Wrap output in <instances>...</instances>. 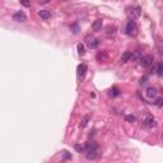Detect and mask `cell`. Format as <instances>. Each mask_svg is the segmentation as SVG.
<instances>
[{
    "instance_id": "7",
    "label": "cell",
    "mask_w": 163,
    "mask_h": 163,
    "mask_svg": "<svg viewBox=\"0 0 163 163\" xmlns=\"http://www.w3.org/2000/svg\"><path fill=\"white\" fill-rule=\"evenodd\" d=\"M38 17L42 18V19H45V21H47V19L51 18V11H50V10H46V9L40 10V11H38Z\"/></svg>"
},
{
    "instance_id": "4",
    "label": "cell",
    "mask_w": 163,
    "mask_h": 163,
    "mask_svg": "<svg viewBox=\"0 0 163 163\" xmlns=\"http://www.w3.org/2000/svg\"><path fill=\"white\" fill-rule=\"evenodd\" d=\"M153 63V56L152 55H147V56H143L140 59V65L143 68H148L150 66V64Z\"/></svg>"
},
{
    "instance_id": "5",
    "label": "cell",
    "mask_w": 163,
    "mask_h": 163,
    "mask_svg": "<svg viewBox=\"0 0 163 163\" xmlns=\"http://www.w3.org/2000/svg\"><path fill=\"white\" fill-rule=\"evenodd\" d=\"M85 73H87V65L85 64H80L78 66V79L82 80L85 76Z\"/></svg>"
},
{
    "instance_id": "22",
    "label": "cell",
    "mask_w": 163,
    "mask_h": 163,
    "mask_svg": "<svg viewBox=\"0 0 163 163\" xmlns=\"http://www.w3.org/2000/svg\"><path fill=\"white\" fill-rule=\"evenodd\" d=\"M63 153H64V158H65V159H69V158H70V154H69L66 150H64Z\"/></svg>"
},
{
    "instance_id": "15",
    "label": "cell",
    "mask_w": 163,
    "mask_h": 163,
    "mask_svg": "<svg viewBox=\"0 0 163 163\" xmlns=\"http://www.w3.org/2000/svg\"><path fill=\"white\" fill-rule=\"evenodd\" d=\"M110 94H111L112 97H116V96H119V94H120V92H119V89H117V88H116V87H114V88L111 89Z\"/></svg>"
},
{
    "instance_id": "18",
    "label": "cell",
    "mask_w": 163,
    "mask_h": 163,
    "mask_svg": "<svg viewBox=\"0 0 163 163\" xmlns=\"http://www.w3.org/2000/svg\"><path fill=\"white\" fill-rule=\"evenodd\" d=\"M154 104H156V106H158V107L163 106V98H162V97H159V98H157V99H156V102H154Z\"/></svg>"
},
{
    "instance_id": "24",
    "label": "cell",
    "mask_w": 163,
    "mask_h": 163,
    "mask_svg": "<svg viewBox=\"0 0 163 163\" xmlns=\"http://www.w3.org/2000/svg\"><path fill=\"white\" fill-rule=\"evenodd\" d=\"M49 1H50V0H40V3H41V4H47Z\"/></svg>"
},
{
    "instance_id": "2",
    "label": "cell",
    "mask_w": 163,
    "mask_h": 163,
    "mask_svg": "<svg viewBox=\"0 0 163 163\" xmlns=\"http://www.w3.org/2000/svg\"><path fill=\"white\" fill-rule=\"evenodd\" d=\"M138 33V26L137 23L134 21H130L127 23L126 26V34H129V36H135V34Z\"/></svg>"
},
{
    "instance_id": "6",
    "label": "cell",
    "mask_w": 163,
    "mask_h": 163,
    "mask_svg": "<svg viewBox=\"0 0 163 163\" xmlns=\"http://www.w3.org/2000/svg\"><path fill=\"white\" fill-rule=\"evenodd\" d=\"M13 19L15 22H26L27 17H26V14L23 13V11H17V13H14Z\"/></svg>"
},
{
    "instance_id": "8",
    "label": "cell",
    "mask_w": 163,
    "mask_h": 163,
    "mask_svg": "<svg viewBox=\"0 0 163 163\" xmlns=\"http://www.w3.org/2000/svg\"><path fill=\"white\" fill-rule=\"evenodd\" d=\"M97 60L101 61V63H104V61H107L108 60V54H107V51H102V52L97 54Z\"/></svg>"
},
{
    "instance_id": "21",
    "label": "cell",
    "mask_w": 163,
    "mask_h": 163,
    "mask_svg": "<svg viewBox=\"0 0 163 163\" xmlns=\"http://www.w3.org/2000/svg\"><path fill=\"white\" fill-rule=\"evenodd\" d=\"M75 149L78 150V152H80V153H82V152H83V150H84V148H83V147H82V145H78V144L75 145Z\"/></svg>"
},
{
    "instance_id": "9",
    "label": "cell",
    "mask_w": 163,
    "mask_h": 163,
    "mask_svg": "<svg viewBox=\"0 0 163 163\" xmlns=\"http://www.w3.org/2000/svg\"><path fill=\"white\" fill-rule=\"evenodd\" d=\"M87 44H88V46L91 49H97L99 46V41L97 40V38H92V40H89V38H87Z\"/></svg>"
},
{
    "instance_id": "11",
    "label": "cell",
    "mask_w": 163,
    "mask_h": 163,
    "mask_svg": "<svg viewBox=\"0 0 163 163\" xmlns=\"http://www.w3.org/2000/svg\"><path fill=\"white\" fill-rule=\"evenodd\" d=\"M92 29L94 31V32H98V31L102 29V21H101V19L94 21V23L92 24Z\"/></svg>"
},
{
    "instance_id": "14",
    "label": "cell",
    "mask_w": 163,
    "mask_h": 163,
    "mask_svg": "<svg viewBox=\"0 0 163 163\" xmlns=\"http://www.w3.org/2000/svg\"><path fill=\"white\" fill-rule=\"evenodd\" d=\"M88 121H89V116H84L83 120H82V122H80V127H85L88 125Z\"/></svg>"
},
{
    "instance_id": "17",
    "label": "cell",
    "mask_w": 163,
    "mask_h": 163,
    "mask_svg": "<svg viewBox=\"0 0 163 163\" xmlns=\"http://www.w3.org/2000/svg\"><path fill=\"white\" fill-rule=\"evenodd\" d=\"M21 4L23 6H31V3H32V0H19Z\"/></svg>"
},
{
    "instance_id": "3",
    "label": "cell",
    "mask_w": 163,
    "mask_h": 163,
    "mask_svg": "<svg viewBox=\"0 0 163 163\" xmlns=\"http://www.w3.org/2000/svg\"><path fill=\"white\" fill-rule=\"evenodd\" d=\"M142 122H143V125L149 126V127H153V126L157 125L156 120H154L153 116H150V115H144V116H143V117H142Z\"/></svg>"
},
{
    "instance_id": "25",
    "label": "cell",
    "mask_w": 163,
    "mask_h": 163,
    "mask_svg": "<svg viewBox=\"0 0 163 163\" xmlns=\"http://www.w3.org/2000/svg\"><path fill=\"white\" fill-rule=\"evenodd\" d=\"M162 140H163V133H162Z\"/></svg>"
},
{
    "instance_id": "16",
    "label": "cell",
    "mask_w": 163,
    "mask_h": 163,
    "mask_svg": "<svg viewBox=\"0 0 163 163\" xmlns=\"http://www.w3.org/2000/svg\"><path fill=\"white\" fill-rule=\"evenodd\" d=\"M157 71H158V74H159L161 76H163V63H159V64H158Z\"/></svg>"
},
{
    "instance_id": "1",
    "label": "cell",
    "mask_w": 163,
    "mask_h": 163,
    "mask_svg": "<svg viewBox=\"0 0 163 163\" xmlns=\"http://www.w3.org/2000/svg\"><path fill=\"white\" fill-rule=\"evenodd\" d=\"M87 159H96L98 157V148L94 143H88L87 144V154H85Z\"/></svg>"
},
{
    "instance_id": "19",
    "label": "cell",
    "mask_w": 163,
    "mask_h": 163,
    "mask_svg": "<svg viewBox=\"0 0 163 163\" xmlns=\"http://www.w3.org/2000/svg\"><path fill=\"white\" fill-rule=\"evenodd\" d=\"M125 120H126V121H129V122H134L135 121V116L134 115H127V116H125Z\"/></svg>"
},
{
    "instance_id": "23",
    "label": "cell",
    "mask_w": 163,
    "mask_h": 163,
    "mask_svg": "<svg viewBox=\"0 0 163 163\" xmlns=\"http://www.w3.org/2000/svg\"><path fill=\"white\" fill-rule=\"evenodd\" d=\"M73 29H75L74 32L76 33V32H78V26H76V24H74V26H73Z\"/></svg>"
},
{
    "instance_id": "10",
    "label": "cell",
    "mask_w": 163,
    "mask_h": 163,
    "mask_svg": "<svg viewBox=\"0 0 163 163\" xmlns=\"http://www.w3.org/2000/svg\"><path fill=\"white\" fill-rule=\"evenodd\" d=\"M147 97L148 98H156L157 97V89L153 88V87H149L147 89Z\"/></svg>"
},
{
    "instance_id": "13",
    "label": "cell",
    "mask_w": 163,
    "mask_h": 163,
    "mask_svg": "<svg viewBox=\"0 0 163 163\" xmlns=\"http://www.w3.org/2000/svg\"><path fill=\"white\" fill-rule=\"evenodd\" d=\"M115 32H116V27L115 26H108L107 27V34L108 36H111V34H115Z\"/></svg>"
},
{
    "instance_id": "12",
    "label": "cell",
    "mask_w": 163,
    "mask_h": 163,
    "mask_svg": "<svg viewBox=\"0 0 163 163\" xmlns=\"http://www.w3.org/2000/svg\"><path fill=\"white\" fill-rule=\"evenodd\" d=\"M131 57H133V54H131L130 51H126V52L121 56V61H122V63H126V61H129Z\"/></svg>"
},
{
    "instance_id": "20",
    "label": "cell",
    "mask_w": 163,
    "mask_h": 163,
    "mask_svg": "<svg viewBox=\"0 0 163 163\" xmlns=\"http://www.w3.org/2000/svg\"><path fill=\"white\" fill-rule=\"evenodd\" d=\"M78 52H79V55H84V46L82 44L78 45Z\"/></svg>"
}]
</instances>
